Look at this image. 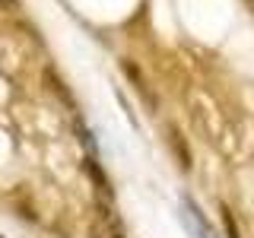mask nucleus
I'll list each match as a JSON object with an SVG mask.
<instances>
[{
  "label": "nucleus",
  "mask_w": 254,
  "mask_h": 238,
  "mask_svg": "<svg viewBox=\"0 0 254 238\" xmlns=\"http://www.w3.org/2000/svg\"><path fill=\"white\" fill-rule=\"evenodd\" d=\"M181 219H185L188 232L194 235V238H216V232H213V226L203 219V213L197 210V203H194V200H185V213H181Z\"/></svg>",
  "instance_id": "2"
},
{
  "label": "nucleus",
  "mask_w": 254,
  "mask_h": 238,
  "mask_svg": "<svg viewBox=\"0 0 254 238\" xmlns=\"http://www.w3.org/2000/svg\"><path fill=\"white\" fill-rule=\"evenodd\" d=\"M118 238H121V235H118Z\"/></svg>",
  "instance_id": "7"
},
{
  "label": "nucleus",
  "mask_w": 254,
  "mask_h": 238,
  "mask_svg": "<svg viewBox=\"0 0 254 238\" xmlns=\"http://www.w3.org/2000/svg\"><path fill=\"white\" fill-rule=\"evenodd\" d=\"M0 10H6V13L19 10V0H0Z\"/></svg>",
  "instance_id": "6"
},
{
  "label": "nucleus",
  "mask_w": 254,
  "mask_h": 238,
  "mask_svg": "<svg viewBox=\"0 0 254 238\" xmlns=\"http://www.w3.org/2000/svg\"><path fill=\"white\" fill-rule=\"evenodd\" d=\"M0 238H3V235H0Z\"/></svg>",
  "instance_id": "8"
},
{
  "label": "nucleus",
  "mask_w": 254,
  "mask_h": 238,
  "mask_svg": "<svg viewBox=\"0 0 254 238\" xmlns=\"http://www.w3.org/2000/svg\"><path fill=\"white\" fill-rule=\"evenodd\" d=\"M165 140H169V149L175 153V159H178V169L181 172H190V146H188V137L181 133V127L178 124H169Z\"/></svg>",
  "instance_id": "3"
},
{
  "label": "nucleus",
  "mask_w": 254,
  "mask_h": 238,
  "mask_svg": "<svg viewBox=\"0 0 254 238\" xmlns=\"http://www.w3.org/2000/svg\"><path fill=\"white\" fill-rule=\"evenodd\" d=\"M219 222H222V232H226V238H242V232H238V222L232 216V210L229 206H219Z\"/></svg>",
  "instance_id": "5"
},
{
  "label": "nucleus",
  "mask_w": 254,
  "mask_h": 238,
  "mask_svg": "<svg viewBox=\"0 0 254 238\" xmlns=\"http://www.w3.org/2000/svg\"><path fill=\"white\" fill-rule=\"evenodd\" d=\"M83 169H86V175L95 181V187H99V194L105 197V200H111V181H108V175L102 172V165L95 162V159H86L83 162Z\"/></svg>",
  "instance_id": "4"
},
{
  "label": "nucleus",
  "mask_w": 254,
  "mask_h": 238,
  "mask_svg": "<svg viewBox=\"0 0 254 238\" xmlns=\"http://www.w3.org/2000/svg\"><path fill=\"white\" fill-rule=\"evenodd\" d=\"M121 70H124V76H127V83L133 86V92L140 95L143 102H146L149 108H156V95H153V89H149V83H146V76H143V70L133 63L130 58H124L121 60Z\"/></svg>",
  "instance_id": "1"
}]
</instances>
